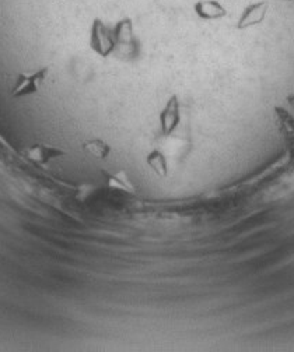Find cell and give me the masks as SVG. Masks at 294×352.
<instances>
[{"label":"cell","instance_id":"7a4b0ae2","mask_svg":"<svg viewBox=\"0 0 294 352\" xmlns=\"http://www.w3.org/2000/svg\"><path fill=\"white\" fill-rule=\"evenodd\" d=\"M48 73H50V67L45 66V67H39L34 72H25L19 74L13 85L12 96L14 98H23V97L36 94L39 91L41 85L44 84Z\"/></svg>","mask_w":294,"mask_h":352},{"label":"cell","instance_id":"52a82bcc","mask_svg":"<svg viewBox=\"0 0 294 352\" xmlns=\"http://www.w3.org/2000/svg\"><path fill=\"white\" fill-rule=\"evenodd\" d=\"M114 38L116 42V47H129L134 43L135 31H134V21L129 17H123L116 21L112 27Z\"/></svg>","mask_w":294,"mask_h":352},{"label":"cell","instance_id":"6da1fadb","mask_svg":"<svg viewBox=\"0 0 294 352\" xmlns=\"http://www.w3.org/2000/svg\"><path fill=\"white\" fill-rule=\"evenodd\" d=\"M90 50L100 58L111 56L116 50V42L114 38L112 27L105 24L101 19H94L90 25L89 32Z\"/></svg>","mask_w":294,"mask_h":352},{"label":"cell","instance_id":"30bf717a","mask_svg":"<svg viewBox=\"0 0 294 352\" xmlns=\"http://www.w3.org/2000/svg\"><path fill=\"white\" fill-rule=\"evenodd\" d=\"M83 150L98 160H107L111 154V146L101 139H90L83 143Z\"/></svg>","mask_w":294,"mask_h":352},{"label":"cell","instance_id":"9c48e42d","mask_svg":"<svg viewBox=\"0 0 294 352\" xmlns=\"http://www.w3.org/2000/svg\"><path fill=\"white\" fill-rule=\"evenodd\" d=\"M146 164L160 178H167L168 176V161L162 151L157 148L151 150L146 157Z\"/></svg>","mask_w":294,"mask_h":352},{"label":"cell","instance_id":"8fae6325","mask_svg":"<svg viewBox=\"0 0 294 352\" xmlns=\"http://www.w3.org/2000/svg\"><path fill=\"white\" fill-rule=\"evenodd\" d=\"M286 2H294V0H286Z\"/></svg>","mask_w":294,"mask_h":352},{"label":"cell","instance_id":"ba28073f","mask_svg":"<svg viewBox=\"0 0 294 352\" xmlns=\"http://www.w3.org/2000/svg\"><path fill=\"white\" fill-rule=\"evenodd\" d=\"M105 182L107 186L114 189V190H119V192H125L134 195L135 193V186L131 181V178L128 176L125 170H118V172H107L105 173Z\"/></svg>","mask_w":294,"mask_h":352},{"label":"cell","instance_id":"3957f363","mask_svg":"<svg viewBox=\"0 0 294 352\" xmlns=\"http://www.w3.org/2000/svg\"><path fill=\"white\" fill-rule=\"evenodd\" d=\"M158 123L162 136H171L181 123V104L177 96L167 100L158 115Z\"/></svg>","mask_w":294,"mask_h":352},{"label":"cell","instance_id":"277c9868","mask_svg":"<svg viewBox=\"0 0 294 352\" xmlns=\"http://www.w3.org/2000/svg\"><path fill=\"white\" fill-rule=\"evenodd\" d=\"M269 5L266 2H255L248 5L237 20V30H248L251 27L260 25L266 19Z\"/></svg>","mask_w":294,"mask_h":352},{"label":"cell","instance_id":"5b68a950","mask_svg":"<svg viewBox=\"0 0 294 352\" xmlns=\"http://www.w3.org/2000/svg\"><path fill=\"white\" fill-rule=\"evenodd\" d=\"M25 157L39 165H47L51 161H55L61 157L66 155V151L58 146H51V144H34L30 146L24 150Z\"/></svg>","mask_w":294,"mask_h":352},{"label":"cell","instance_id":"8992f818","mask_svg":"<svg viewBox=\"0 0 294 352\" xmlns=\"http://www.w3.org/2000/svg\"><path fill=\"white\" fill-rule=\"evenodd\" d=\"M193 12L203 21H216L227 16V9L219 0H198L193 5Z\"/></svg>","mask_w":294,"mask_h":352}]
</instances>
